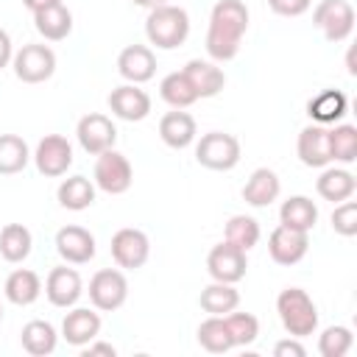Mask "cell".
<instances>
[{
	"label": "cell",
	"mask_w": 357,
	"mask_h": 357,
	"mask_svg": "<svg viewBox=\"0 0 357 357\" xmlns=\"http://www.w3.org/2000/svg\"><path fill=\"white\" fill-rule=\"evenodd\" d=\"M137 6H145V8H156V6H165L167 0H134Z\"/></svg>",
	"instance_id": "45"
},
{
	"label": "cell",
	"mask_w": 357,
	"mask_h": 357,
	"mask_svg": "<svg viewBox=\"0 0 357 357\" xmlns=\"http://www.w3.org/2000/svg\"><path fill=\"white\" fill-rule=\"evenodd\" d=\"M134 181V170L128 165V159L123 153H117L114 148L98 153V162H95V184L109 192V195H120L131 187Z\"/></svg>",
	"instance_id": "8"
},
{
	"label": "cell",
	"mask_w": 357,
	"mask_h": 357,
	"mask_svg": "<svg viewBox=\"0 0 357 357\" xmlns=\"http://www.w3.org/2000/svg\"><path fill=\"white\" fill-rule=\"evenodd\" d=\"M33 237L22 223H6L0 229V254L6 262H22L31 254Z\"/></svg>",
	"instance_id": "31"
},
{
	"label": "cell",
	"mask_w": 357,
	"mask_h": 357,
	"mask_svg": "<svg viewBox=\"0 0 357 357\" xmlns=\"http://www.w3.org/2000/svg\"><path fill=\"white\" fill-rule=\"evenodd\" d=\"M223 321H226V326H229V335H231V340H234V346H248V343H254L257 340V335H259V321L251 315V312H229V315H223Z\"/></svg>",
	"instance_id": "37"
},
{
	"label": "cell",
	"mask_w": 357,
	"mask_h": 357,
	"mask_svg": "<svg viewBox=\"0 0 357 357\" xmlns=\"http://www.w3.org/2000/svg\"><path fill=\"white\" fill-rule=\"evenodd\" d=\"M159 95H162V100L170 103L173 109H187V106H192V103L198 100V95H195V89L190 86V81H187L184 73H170V75H165L162 84H159Z\"/></svg>",
	"instance_id": "34"
},
{
	"label": "cell",
	"mask_w": 357,
	"mask_h": 357,
	"mask_svg": "<svg viewBox=\"0 0 357 357\" xmlns=\"http://www.w3.org/2000/svg\"><path fill=\"white\" fill-rule=\"evenodd\" d=\"M3 290H6V298H8L11 304H17V307H28V304H33V301L39 298V293H42V282H39V276H36L33 271H28V268H17V271L8 273Z\"/></svg>",
	"instance_id": "25"
},
{
	"label": "cell",
	"mask_w": 357,
	"mask_h": 357,
	"mask_svg": "<svg viewBox=\"0 0 357 357\" xmlns=\"http://www.w3.org/2000/svg\"><path fill=\"white\" fill-rule=\"evenodd\" d=\"M126 298H128V282L120 271L103 268L89 279V301L95 310L114 312L126 304Z\"/></svg>",
	"instance_id": "6"
},
{
	"label": "cell",
	"mask_w": 357,
	"mask_h": 357,
	"mask_svg": "<svg viewBox=\"0 0 357 357\" xmlns=\"http://www.w3.org/2000/svg\"><path fill=\"white\" fill-rule=\"evenodd\" d=\"M329 128L312 123L307 128H301L298 134V142H296V151H298V159L307 165V167H326L332 162L329 156Z\"/></svg>",
	"instance_id": "18"
},
{
	"label": "cell",
	"mask_w": 357,
	"mask_h": 357,
	"mask_svg": "<svg viewBox=\"0 0 357 357\" xmlns=\"http://www.w3.org/2000/svg\"><path fill=\"white\" fill-rule=\"evenodd\" d=\"M84 293V284H81V276L78 271L73 268H53L47 273V282H45V296L53 307H73Z\"/></svg>",
	"instance_id": "17"
},
{
	"label": "cell",
	"mask_w": 357,
	"mask_h": 357,
	"mask_svg": "<svg viewBox=\"0 0 357 357\" xmlns=\"http://www.w3.org/2000/svg\"><path fill=\"white\" fill-rule=\"evenodd\" d=\"M349 109V100L340 89H324L318 92L310 103H307V114L318 123V126H329V123H337Z\"/></svg>",
	"instance_id": "24"
},
{
	"label": "cell",
	"mask_w": 357,
	"mask_h": 357,
	"mask_svg": "<svg viewBox=\"0 0 357 357\" xmlns=\"http://www.w3.org/2000/svg\"><path fill=\"white\" fill-rule=\"evenodd\" d=\"M273 354H276V357H304L307 351H304V346L298 343V337H287V340H279V343L273 346Z\"/></svg>",
	"instance_id": "41"
},
{
	"label": "cell",
	"mask_w": 357,
	"mask_h": 357,
	"mask_svg": "<svg viewBox=\"0 0 357 357\" xmlns=\"http://www.w3.org/2000/svg\"><path fill=\"white\" fill-rule=\"evenodd\" d=\"M14 59V47H11V36L0 28V70Z\"/></svg>",
	"instance_id": "42"
},
{
	"label": "cell",
	"mask_w": 357,
	"mask_h": 357,
	"mask_svg": "<svg viewBox=\"0 0 357 357\" xmlns=\"http://www.w3.org/2000/svg\"><path fill=\"white\" fill-rule=\"evenodd\" d=\"M276 312L282 318V326L290 337H307L318 329V310L315 301L301 287H287L276 298Z\"/></svg>",
	"instance_id": "3"
},
{
	"label": "cell",
	"mask_w": 357,
	"mask_h": 357,
	"mask_svg": "<svg viewBox=\"0 0 357 357\" xmlns=\"http://www.w3.org/2000/svg\"><path fill=\"white\" fill-rule=\"evenodd\" d=\"M198 304H201V310L209 312V315H229L231 310H237L240 293H237L234 284H229V282H212V284H206V287L201 290Z\"/></svg>",
	"instance_id": "26"
},
{
	"label": "cell",
	"mask_w": 357,
	"mask_h": 357,
	"mask_svg": "<svg viewBox=\"0 0 357 357\" xmlns=\"http://www.w3.org/2000/svg\"><path fill=\"white\" fill-rule=\"evenodd\" d=\"M0 318H3V307H0Z\"/></svg>",
	"instance_id": "46"
},
{
	"label": "cell",
	"mask_w": 357,
	"mask_h": 357,
	"mask_svg": "<svg viewBox=\"0 0 357 357\" xmlns=\"http://www.w3.org/2000/svg\"><path fill=\"white\" fill-rule=\"evenodd\" d=\"M86 357H95V354H106V357H114L117 354V349L112 346V343H86V351H84Z\"/></svg>",
	"instance_id": "43"
},
{
	"label": "cell",
	"mask_w": 357,
	"mask_h": 357,
	"mask_svg": "<svg viewBox=\"0 0 357 357\" xmlns=\"http://www.w3.org/2000/svg\"><path fill=\"white\" fill-rule=\"evenodd\" d=\"M245 268H248L245 251H240V248L231 245L229 240L218 243V245L209 251V257H206V271H209V276H212L215 282H229V284H234V282H240V279L245 276Z\"/></svg>",
	"instance_id": "9"
},
{
	"label": "cell",
	"mask_w": 357,
	"mask_h": 357,
	"mask_svg": "<svg viewBox=\"0 0 357 357\" xmlns=\"http://www.w3.org/2000/svg\"><path fill=\"white\" fill-rule=\"evenodd\" d=\"M33 159H36V170L42 176H50V178L64 176L67 167L73 165V145L61 134H47L45 139H39Z\"/></svg>",
	"instance_id": "11"
},
{
	"label": "cell",
	"mask_w": 357,
	"mask_h": 357,
	"mask_svg": "<svg viewBox=\"0 0 357 357\" xmlns=\"http://www.w3.org/2000/svg\"><path fill=\"white\" fill-rule=\"evenodd\" d=\"M351 329L349 326H326L318 340V351L324 357H343L351 349Z\"/></svg>",
	"instance_id": "38"
},
{
	"label": "cell",
	"mask_w": 357,
	"mask_h": 357,
	"mask_svg": "<svg viewBox=\"0 0 357 357\" xmlns=\"http://www.w3.org/2000/svg\"><path fill=\"white\" fill-rule=\"evenodd\" d=\"M332 229L343 237H354L357 234V204L354 201H340L332 212Z\"/></svg>",
	"instance_id": "39"
},
{
	"label": "cell",
	"mask_w": 357,
	"mask_h": 357,
	"mask_svg": "<svg viewBox=\"0 0 357 357\" xmlns=\"http://www.w3.org/2000/svg\"><path fill=\"white\" fill-rule=\"evenodd\" d=\"M315 187H318V195H321L324 201L340 204V201H346V198L354 195L357 181H354V176H351L349 170H343V167H329V170L321 173V178H318Z\"/></svg>",
	"instance_id": "27"
},
{
	"label": "cell",
	"mask_w": 357,
	"mask_h": 357,
	"mask_svg": "<svg viewBox=\"0 0 357 357\" xmlns=\"http://www.w3.org/2000/svg\"><path fill=\"white\" fill-rule=\"evenodd\" d=\"M148 254H151V243H148V234L139 231V229H120L114 231L112 237V257L120 268H128V271H137L148 262Z\"/></svg>",
	"instance_id": "12"
},
{
	"label": "cell",
	"mask_w": 357,
	"mask_h": 357,
	"mask_svg": "<svg viewBox=\"0 0 357 357\" xmlns=\"http://www.w3.org/2000/svg\"><path fill=\"white\" fill-rule=\"evenodd\" d=\"M181 73L187 75V81H190V86L195 89L198 98H215V95L223 89V84H226L223 70L215 67L212 61L192 59V61H187V67H184Z\"/></svg>",
	"instance_id": "20"
},
{
	"label": "cell",
	"mask_w": 357,
	"mask_h": 357,
	"mask_svg": "<svg viewBox=\"0 0 357 357\" xmlns=\"http://www.w3.org/2000/svg\"><path fill=\"white\" fill-rule=\"evenodd\" d=\"M279 192H282L279 176H276L271 167H257V170L248 176L245 187H243V198H245V204H251V206H268V204H273V201L279 198Z\"/></svg>",
	"instance_id": "21"
},
{
	"label": "cell",
	"mask_w": 357,
	"mask_h": 357,
	"mask_svg": "<svg viewBox=\"0 0 357 357\" xmlns=\"http://www.w3.org/2000/svg\"><path fill=\"white\" fill-rule=\"evenodd\" d=\"M279 220L282 226H290V229H298V231H310L318 220V206L307 198V195H293L282 204L279 209Z\"/></svg>",
	"instance_id": "28"
},
{
	"label": "cell",
	"mask_w": 357,
	"mask_h": 357,
	"mask_svg": "<svg viewBox=\"0 0 357 357\" xmlns=\"http://www.w3.org/2000/svg\"><path fill=\"white\" fill-rule=\"evenodd\" d=\"M195 159L209 170H231L240 162V142L234 134L209 131L195 145Z\"/></svg>",
	"instance_id": "4"
},
{
	"label": "cell",
	"mask_w": 357,
	"mask_h": 357,
	"mask_svg": "<svg viewBox=\"0 0 357 357\" xmlns=\"http://www.w3.org/2000/svg\"><path fill=\"white\" fill-rule=\"evenodd\" d=\"M59 204L64 209H73V212H81L86 206H92L95 201V184L86 178V176H70L59 184Z\"/></svg>",
	"instance_id": "30"
},
{
	"label": "cell",
	"mask_w": 357,
	"mask_h": 357,
	"mask_svg": "<svg viewBox=\"0 0 357 357\" xmlns=\"http://www.w3.org/2000/svg\"><path fill=\"white\" fill-rule=\"evenodd\" d=\"M226 240L248 254L259 243V223L248 215H231L226 223Z\"/></svg>",
	"instance_id": "36"
},
{
	"label": "cell",
	"mask_w": 357,
	"mask_h": 357,
	"mask_svg": "<svg viewBox=\"0 0 357 357\" xmlns=\"http://www.w3.org/2000/svg\"><path fill=\"white\" fill-rule=\"evenodd\" d=\"M98 332H100V315L92 312L89 307H75L61 321V335L70 346H86L89 340L98 337Z\"/></svg>",
	"instance_id": "19"
},
{
	"label": "cell",
	"mask_w": 357,
	"mask_h": 357,
	"mask_svg": "<svg viewBox=\"0 0 357 357\" xmlns=\"http://www.w3.org/2000/svg\"><path fill=\"white\" fill-rule=\"evenodd\" d=\"M312 25L321 28L329 42H343L354 31V8L346 0H321L312 11Z\"/></svg>",
	"instance_id": "7"
},
{
	"label": "cell",
	"mask_w": 357,
	"mask_h": 357,
	"mask_svg": "<svg viewBox=\"0 0 357 357\" xmlns=\"http://www.w3.org/2000/svg\"><path fill=\"white\" fill-rule=\"evenodd\" d=\"M145 36L151 45L162 47V50H173L178 45L187 42L190 36V17L181 6H156L151 8L148 20H145Z\"/></svg>",
	"instance_id": "2"
},
{
	"label": "cell",
	"mask_w": 357,
	"mask_h": 357,
	"mask_svg": "<svg viewBox=\"0 0 357 357\" xmlns=\"http://www.w3.org/2000/svg\"><path fill=\"white\" fill-rule=\"evenodd\" d=\"M198 128H195V120L192 114L176 109V112H167L162 120H159V137L165 145L170 148H187L192 139H195Z\"/></svg>",
	"instance_id": "22"
},
{
	"label": "cell",
	"mask_w": 357,
	"mask_h": 357,
	"mask_svg": "<svg viewBox=\"0 0 357 357\" xmlns=\"http://www.w3.org/2000/svg\"><path fill=\"white\" fill-rule=\"evenodd\" d=\"M20 340H22V349L28 354L45 357V354H53L59 335H56L53 324H47V321H28L20 332Z\"/></svg>",
	"instance_id": "29"
},
{
	"label": "cell",
	"mask_w": 357,
	"mask_h": 357,
	"mask_svg": "<svg viewBox=\"0 0 357 357\" xmlns=\"http://www.w3.org/2000/svg\"><path fill=\"white\" fill-rule=\"evenodd\" d=\"M268 6L279 17H298L312 6V0H268Z\"/></svg>",
	"instance_id": "40"
},
{
	"label": "cell",
	"mask_w": 357,
	"mask_h": 357,
	"mask_svg": "<svg viewBox=\"0 0 357 357\" xmlns=\"http://www.w3.org/2000/svg\"><path fill=\"white\" fill-rule=\"evenodd\" d=\"M117 73L131 84H145L156 73V56L145 45H128L117 56Z\"/></svg>",
	"instance_id": "15"
},
{
	"label": "cell",
	"mask_w": 357,
	"mask_h": 357,
	"mask_svg": "<svg viewBox=\"0 0 357 357\" xmlns=\"http://www.w3.org/2000/svg\"><path fill=\"white\" fill-rule=\"evenodd\" d=\"M33 25H36V31H39L45 39L61 42V39H67L70 31H73V14H70V8H67L64 3H56V6H47V8H42V11H36V14H33Z\"/></svg>",
	"instance_id": "23"
},
{
	"label": "cell",
	"mask_w": 357,
	"mask_h": 357,
	"mask_svg": "<svg viewBox=\"0 0 357 357\" xmlns=\"http://www.w3.org/2000/svg\"><path fill=\"white\" fill-rule=\"evenodd\" d=\"M56 251L64 262L84 265L95 257V237L81 226H64L56 234Z\"/></svg>",
	"instance_id": "16"
},
{
	"label": "cell",
	"mask_w": 357,
	"mask_h": 357,
	"mask_svg": "<svg viewBox=\"0 0 357 357\" xmlns=\"http://www.w3.org/2000/svg\"><path fill=\"white\" fill-rule=\"evenodd\" d=\"M248 31V8L243 0H218L209 14L206 53L215 61H229L237 56L243 33Z\"/></svg>",
	"instance_id": "1"
},
{
	"label": "cell",
	"mask_w": 357,
	"mask_h": 357,
	"mask_svg": "<svg viewBox=\"0 0 357 357\" xmlns=\"http://www.w3.org/2000/svg\"><path fill=\"white\" fill-rule=\"evenodd\" d=\"M56 3H61V0H22V6L28 8V11H42V8H47V6H56Z\"/></svg>",
	"instance_id": "44"
},
{
	"label": "cell",
	"mask_w": 357,
	"mask_h": 357,
	"mask_svg": "<svg viewBox=\"0 0 357 357\" xmlns=\"http://www.w3.org/2000/svg\"><path fill=\"white\" fill-rule=\"evenodd\" d=\"M31 159L28 142L17 134H0V173L3 176H14L20 173Z\"/></svg>",
	"instance_id": "32"
},
{
	"label": "cell",
	"mask_w": 357,
	"mask_h": 357,
	"mask_svg": "<svg viewBox=\"0 0 357 357\" xmlns=\"http://www.w3.org/2000/svg\"><path fill=\"white\" fill-rule=\"evenodd\" d=\"M326 134H329V156H332V162L351 165L357 159V128L349 126V123H340V126L329 128Z\"/></svg>",
	"instance_id": "35"
},
{
	"label": "cell",
	"mask_w": 357,
	"mask_h": 357,
	"mask_svg": "<svg viewBox=\"0 0 357 357\" xmlns=\"http://www.w3.org/2000/svg\"><path fill=\"white\" fill-rule=\"evenodd\" d=\"M109 109L128 123H139L148 117L151 112V98L145 89H139L137 84H123L117 89L109 92Z\"/></svg>",
	"instance_id": "14"
},
{
	"label": "cell",
	"mask_w": 357,
	"mask_h": 357,
	"mask_svg": "<svg viewBox=\"0 0 357 357\" xmlns=\"http://www.w3.org/2000/svg\"><path fill=\"white\" fill-rule=\"evenodd\" d=\"M11 61L17 78L25 84H42L56 73V53L47 45H36V42L22 45Z\"/></svg>",
	"instance_id": "5"
},
{
	"label": "cell",
	"mask_w": 357,
	"mask_h": 357,
	"mask_svg": "<svg viewBox=\"0 0 357 357\" xmlns=\"http://www.w3.org/2000/svg\"><path fill=\"white\" fill-rule=\"evenodd\" d=\"M75 137H78V142H81V148H84L86 153L98 156V153H103V151L114 148L117 128H114V123H112L106 114L92 112V114H86V117H81V120H78Z\"/></svg>",
	"instance_id": "10"
},
{
	"label": "cell",
	"mask_w": 357,
	"mask_h": 357,
	"mask_svg": "<svg viewBox=\"0 0 357 357\" xmlns=\"http://www.w3.org/2000/svg\"><path fill=\"white\" fill-rule=\"evenodd\" d=\"M310 231H298L290 226H276L268 237V254L273 262L279 265H296L304 259L307 248H310Z\"/></svg>",
	"instance_id": "13"
},
{
	"label": "cell",
	"mask_w": 357,
	"mask_h": 357,
	"mask_svg": "<svg viewBox=\"0 0 357 357\" xmlns=\"http://www.w3.org/2000/svg\"><path fill=\"white\" fill-rule=\"evenodd\" d=\"M198 343H201L206 351H212V354H223V351H229V349L234 346L223 315H209V318L198 326Z\"/></svg>",
	"instance_id": "33"
}]
</instances>
